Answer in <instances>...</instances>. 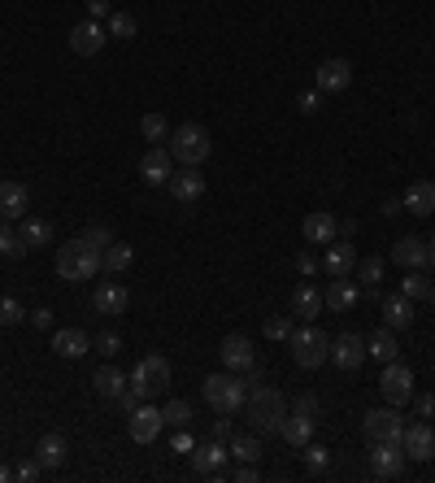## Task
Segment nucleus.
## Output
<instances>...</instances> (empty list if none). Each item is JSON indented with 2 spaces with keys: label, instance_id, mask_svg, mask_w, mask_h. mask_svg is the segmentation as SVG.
Masks as SVG:
<instances>
[{
  "label": "nucleus",
  "instance_id": "obj_1",
  "mask_svg": "<svg viewBox=\"0 0 435 483\" xmlns=\"http://www.w3.org/2000/svg\"><path fill=\"white\" fill-rule=\"evenodd\" d=\"M244 410H248V423L257 435H274V431L283 427V418H287V401H283V392L279 387H253L248 392V401H244Z\"/></svg>",
  "mask_w": 435,
  "mask_h": 483
},
{
  "label": "nucleus",
  "instance_id": "obj_2",
  "mask_svg": "<svg viewBox=\"0 0 435 483\" xmlns=\"http://www.w3.org/2000/svg\"><path fill=\"white\" fill-rule=\"evenodd\" d=\"M165 149H170L174 165H201V161H210V153H214V140H210V131L201 122H183V126L170 131Z\"/></svg>",
  "mask_w": 435,
  "mask_h": 483
},
{
  "label": "nucleus",
  "instance_id": "obj_3",
  "mask_svg": "<svg viewBox=\"0 0 435 483\" xmlns=\"http://www.w3.org/2000/svg\"><path fill=\"white\" fill-rule=\"evenodd\" d=\"M287 349H292V362H296L301 371H318L326 357H331V335L318 331L314 322H305V326H292Z\"/></svg>",
  "mask_w": 435,
  "mask_h": 483
},
{
  "label": "nucleus",
  "instance_id": "obj_4",
  "mask_svg": "<svg viewBox=\"0 0 435 483\" xmlns=\"http://www.w3.org/2000/svg\"><path fill=\"white\" fill-rule=\"evenodd\" d=\"M205 401L214 405V414H240L244 401H248V383L235 375V371H222V375H210L201 383Z\"/></svg>",
  "mask_w": 435,
  "mask_h": 483
},
{
  "label": "nucleus",
  "instance_id": "obj_5",
  "mask_svg": "<svg viewBox=\"0 0 435 483\" xmlns=\"http://www.w3.org/2000/svg\"><path fill=\"white\" fill-rule=\"evenodd\" d=\"M170 379H174V371H170V362H165L162 353H144V357L135 362V371H131V387H135L144 401H153V396H165V392H170Z\"/></svg>",
  "mask_w": 435,
  "mask_h": 483
},
{
  "label": "nucleus",
  "instance_id": "obj_6",
  "mask_svg": "<svg viewBox=\"0 0 435 483\" xmlns=\"http://www.w3.org/2000/svg\"><path fill=\"white\" fill-rule=\"evenodd\" d=\"M96 270H101V253H96V249H88L83 240H74V244H61V249H57V274H61L65 283L96 279Z\"/></svg>",
  "mask_w": 435,
  "mask_h": 483
},
{
  "label": "nucleus",
  "instance_id": "obj_7",
  "mask_svg": "<svg viewBox=\"0 0 435 483\" xmlns=\"http://www.w3.org/2000/svg\"><path fill=\"white\" fill-rule=\"evenodd\" d=\"M379 392H383L387 405H405V401H414V371H409L405 362H383Z\"/></svg>",
  "mask_w": 435,
  "mask_h": 483
},
{
  "label": "nucleus",
  "instance_id": "obj_8",
  "mask_svg": "<svg viewBox=\"0 0 435 483\" xmlns=\"http://www.w3.org/2000/svg\"><path fill=\"white\" fill-rule=\"evenodd\" d=\"M362 431H366V440H392V444H401V435H405L401 405H383V410H370V414L362 418Z\"/></svg>",
  "mask_w": 435,
  "mask_h": 483
},
{
  "label": "nucleus",
  "instance_id": "obj_9",
  "mask_svg": "<svg viewBox=\"0 0 435 483\" xmlns=\"http://www.w3.org/2000/svg\"><path fill=\"white\" fill-rule=\"evenodd\" d=\"M401 448H405V457H409V462H431V457H435V431H431V418H414V423H405Z\"/></svg>",
  "mask_w": 435,
  "mask_h": 483
},
{
  "label": "nucleus",
  "instance_id": "obj_10",
  "mask_svg": "<svg viewBox=\"0 0 435 483\" xmlns=\"http://www.w3.org/2000/svg\"><path fill=\"white\" fill-rule=\"evenodd\" d=\"M405 448L401 444H392V440H370V471L379 475V479H401L405 475Z\"/></svg>",
  "mask_w": 435,
  "mask_h": 483
},
{
  "label": "nucleus",
  "instance_id": "obj_11",
  "mask_svg": "<svg viewBox=\"0 0 435 483\" xmlns=\"http://www.w3.org/2000/svg\"><path fill=\"white\" fill-rule=\"evenodd\" d=\"M165 188H170V196H174L179 205H196V201L205 196V174H201L196 165H179Z\"/></svg>",
  "mask_w": 435,
  "mask_h": 483
},
{
  "label": "nucleus",
  "instance_id": "obj_12",
  "mask_svg": "<svg viewBox=\"0 0 435 483\" xmlns=\"http://www.w3.org/2000/svg\"><path fill=\"white\" fill-rule=\"evenodd\" d=\"M218 357H222V366L235 371V375H244V371L257 366V353H253V340H248V335H226V340L218 344Z\"/></svg>",
  "mask_w": 435,
  "mask_h": 483
},
{
  "label": "nucleus",
  "instance_id": "obj_13",
  "mask_svg": "<svg viewBox=\"0 0 435 483\" xmlns=\"http://www.w3.org/2000/svg\"><path fill=\"white\" fill-rule=\"evenodd\" d=\"M331 362H335L340 371H357V366L366 362V340H362L357 331L335 335V340H331Z\"/></svg>",
  "mask_w": 435,
  "mask_h": 483
},
{
  "label": "nucleus",
  "instance_id": "obj_14",
  "mask_svg": "<svg viewBox=\"0 0 435 483\" xmlns=\"http://www.w3.org/2000/svg\"><path fill=\"white\" fill-rule=\"evenodd\" d=\"M162 431H165V418L157 405H144V401H140V405L131 410V440H135V444H153Z\"/></svg>",
  "mask_w": 435,
  "mask_h": 483
},
{
  "label": "nucleus",
  "instance_id": "obj_15",
  "mask_svg": "<svg viewBox=\"0 0 435 483\" xmlns=\"http://www.w3.org/2000/svg\"><path fill=\"white\" fill-rule=\"evenodd\" d=\"M105 40H109V31H105V22H96V18H83V22L70 31V49L79 57H96L105 49Z\"/></svg>",
  "mask_w": 435,
  "mask_h": 483
},
{
  "label": "nucleus",
  "instance_id": "obj_16",
  "mask_svg": "<svg viewBox=\"0 0 435 483\" xmlns=\"http://www.w3.org/2000/svg\"><path fill=\"white\" fill-rule=\"evenodd\" d=\"M353 88V61L348 57H326L318 65V92H348Z\"/></svg>",
  "mask_w": 435,
  "mask_h": 483
},
{
  "label": "nucleus",
  "instance_id": "obj_17",
  "mask_svg": "<svg viewBox=\"0 0 435 483\" xmlns=\"http://www.w3.org/2000/svg\"><path fill=\"white\" fill-rule=\"evenodd\" d=\"M53 353H57V357L79 362V357H88V353H92V335H88V331H79V326H57V331H53Z\"/></svg>",
  "mask_w": 435,
  "mask_h": 483
},
{
  "label": "nucleus",
  "instance_id": "obj_18",
  "mask_svg": "<svg viewBox=\"0 0 435 483\" xmlns=\"http://www.w3.org/2000/svg\"><path fill=\"white\" fill-rule=\"evenodd\" d=\"M65 457H70V440H65L61 431H44V435H40V448H35L40 471H61Z\"/></svg>",
  "mask_w": 435,
  "mask_h": 483
},
{
  "label": "nucleus",
  "instance_id": "obj_19",
  "mask_svg": "<svg viewBox=\"0 0 435 483\" xmlns=\"http://www.w3.org/2000/svg\"><path fill=\"white\" fill-rule=\"evenodd\" d=\"M353 266H357V253H353V244L348 240H331L323 253V270L331 279H353Z\"/></svg>",
  "mask_w": 435,
  "mask_h": 483
},
{
  "label": "nucleus",
  "instance_id": "obj_20",
  "mask_svg": "<svg viewBox=\"0 0 435 483\" xmlns=\"http://www.w3.org/2000/svg\"><path fill=\"white\" fill-rule=\"evenodd\" d=\"M226 448H222V440L214 444H201V448H192V466H196V475H214V479H226Z\"/></svg>",
  "mask_w": 435,
  "mask_h": 483
},
{
  "label": "nucleus",
  "instance_id": "obj_21",
  "mask_svg": "<svg viewBox=\"0 0 435 483\" xmlns=\"http://www.w3.org/2000/svg\"><path fill=\"white\" fill-rule=\"evenodd\" d=\"M140 174H144V183H153V188L170 183V174H174V157H170V149L153 144V149L144 153V161H140Z\"/></svg>",
  "mask_w": 435,
  "mask_h": 483
},
{
  "label": "nucleus",
  "instance_id": "obj_22",
  "mask_svg": "<svg viewBox=\"0 0 435 483\" xmlns=\"http://www.w3.org/2000/svg\"><path fill=\"white\" fill-rule=\"evenodd\" d=\"M301 235H305V244H331V240H340V222L326 210H314L301 222Z\"/></svg>",
  "mask_w": 435,
  "mask_h": 483
},
{
  "label": "nucleus",
  "instance_id": "obj_23",
  "mask_svg": "<svg viewBox=\"0 0 435 483\" xmlns=\"http://www.w3.org/2000/svg\"><path fill=\"white\" fill-rule=\"evenodd\" d=\"M126 288L122 283H101L96 292H92V310L96 314H105V318H118V314H126Z\"/></svg>",
  "mask_w": 435,
  "mask_h": 483
},
{
  "label": "nucleus",
  "instance_id": "obj_24",
  "mask_svg": "<svg viewBox=\"0 0 435 483\" xmlns=\"http://www.w3.org/2000/svg\"><path fill=\"white\" fill-rule=\"evenodd\" d=\"M392 262L405 270H423L427 266V240H418V235H401L396 244H392Z\"/></svg>",
  "mask_w": 435,
  "mask_h": 483
},
{
  "label": "nucleus",
  "instance_id": "obj_25",
  "mask_svg": "<svg viewBox=\"0 0 435 483\" xmlns=\"http://www.w3.org/2000/svg\"><path fill=\"white\" fill-rule=\"evenodd\" d=\"M401 205H405L414 218H431L435 214V183H431V179H414Z\"/></svg>",
  "mask_w": 435,
  "mask_h": 483
},
{
  "label": "nucleus",
  "instance_id": "obj_26",
  "mask_svg": "<svg viewBox=\"0 0 435 483\" xmlns=\"http://www.w3.org/2000/svg\"><path fill=\"white\" fill-rule=\"evenodd\" d=\"M357 283L353 279H331V288L323 292V305L331 310V314H344V310H353L357 305Z\"/></svg>",
  "mask_w": 435,
  "mask_h": 483
},
{
  "label": "nucleus",
  "instance_id": "obj_27",
  "mask_svg": "<svg viewBox=\"0 0 435 483\" xmlns=\"http://www.w3.org/2000/svg\"><path fill=\"white\" fill-rule=\"evenodd\" d=\"M383 326H392V331H405V326H414V301L409 296H383Z\"/></svg>",
  "mask_w": 435,
  "mask_h": 483
},
{
  "label": "nucleus",
  "instance_id": "obj_28",
  "mask_svg": "<svg viewBox=\"0 0 435 483\" xmlns=\"http://www.w3.org/2000/svg\"><path fill=\"white\" fill-rule=\"evenodd\" d=\"M279 435H283V440H287L292 448H305V444L314 440V418H309V414H296V410H292V414L283 418Z\"/></svg>",
  "mask_w": 435,
  "mask_h": 483
},
{
  "label": "nucleus",
  "instance_id": "obj_29",
  "mask_svg": "<svg viewBox=\"0 0 435 483\" xmlns=\"http://www.w3.org/2000/svg\"><path fill=\"white\" fill-rule=\"evenodd\" d=\"M27 201H31V192H27L22 183H13V179L0 183V218H9V222L22 218L27 214Z\"/></svg>",
  "mask_w": 435,
  "mask_h": 483
},
{
  "label": "nucleus",
  "instance_id": "obj_30",
  "mask_svg": "<svg viewBox=\"0 0 435 483\" xmlns=\"http://www.w3.org/2000/svg\"><path fill=\"white\" fill-rule=\"evenodd\" d=\"M292 314L305 322H314L318 314H323V292L318 288H309V283H301L296 292H292Z\"/></svg>",
  "mask_w": 435,
  "mask_h": 483
},
{
  "label": "nucleus",
  "instance_id": "obj_31",
  "mask_svg": "<svg viewBox=\"0 0 435 483\" xmlns=\"http://www.w3.org/2000/svg\"><path fill=\"white\" fill-rule=\"evenodd\" d=\"M126 383H131V379L122 375L118 366H101V371L92 375V387H96V396H105V401H118V396L126 392Z\"/></svg>",
  "mask_w": 435,
  "mask_h": 483
},
{
  "label": "nucleus",
  "instance_id": "obj_32",
  "mask_svg": "<svg viewBox=\"0 0 435 483\" xmlns=\"http://www.w3.org/2000/svg\"><path fill=\"white\" fill-rule=\"evenodd\" d=\"M396 353H401V344H396L392 326H379V331L366 340V357H375V362H396Z\"/></svg>",
  "mask_w": 435,
  "mask_h": 483
},
{
  "label": "nucleus",
  "instance_id": "obj_33",
  "mask_svg": "<svg viewBox=\"0 0 435 483\" xmlns=\"http://www.w3.org/2000/svg\"><path fill=\"white\" fill-rule=\"evenodd\" d=\"M22 244H27V249H44V244H53V222H44V218H27V222H22Z\"/></svg>",
  "mask_w": 435,
  "mask_h": 483
},
{
  "label": "nucleus",
  "instance_id": "obj_34",
  "mask_svg": "<svg viewBox=\"0 0 435 483\" xmlns=\"http://www.w3.org/2000/svg\"><path fill=\"white\" fill-rule=\"evenodd\" d=\"M131 262H135V253H131V244H122V240H113L105 253H101V270H109V274H122Z\"/></svg>",
  "mask_w": 435,
  "mask_h": 483
},
{
  "label": "nucleus",
  "instance_id": "obj_35",
  "mask_svg": "<svg viewBox=\"0 0 435 483\" xmlns=\"http://www.w3.org/2000/svg\"><path fill=\"white\" fill-rule=\"evenodd\" d=\"M353 274L370 288V296H379V283H383V257H362L357 266H353Z\"/></svg>",
  "mask_w": 435,
  "mask_h": 483
},
{
  "label": "nucleus",
  "instance_id": "obj_36",
  "mask_svg": "<svg viewBox=\"0 0 435 483\" xmlns=\"http://www.w3.org/2000/svg\"><path fill=\"white\" fill-rule=\"evenodd\" d=\"M105 31L113 40H135V35H140V22H135L131 13H118V9H113L105 18Z\"/></svg>",
  "mask_w": 435,
  "mask_h": 483
},
{
  "label": "nucleus",
  "instance_id": "obj_37",
  "mask_svg": "<svg viewBox=\"0 0 435 483\" xmlns=\"http://www.w3.org/2000/svg\"><path fill=\"white\" fill-rule=\"evenodd\" d=\"M22 253H31L22 244V231H13L9 218H0V257H22Z\"/></svg>",
  "mask_w": 435,
  "mask_h": 483
},
{
  "label": "nucleus",
  "instance_id": "obj_38",
  "mask_svg": "<svg viewBox=\"0 0 435 483\" xmlns=\"http://www.w3.org/2000/svg\"><path fill=\"white\" fill-rule=\"evenodd\" d=\"M231 457L257 462V457H262V435H231Z\"/></svg>",
  "mask_w": 435,
  "mask_h": 483
},
{
  "label": "nucleus",
  "instance_id": "obj_39",
  "mask_svg": "<svg viewBox=\"0 0 435 483\" xmlns=\"http://www.w3.org/2000/svg\"><path fill=\"white\" fill-rule=\"evenodd\" d=\"M140 135H144L149 144H162V140H170V126H165L162 113H144V118H140Z\"/></svg>",
  "mask_w": 435,
  "mask_h": 483
},
{
  "label": "nucleus",
  "instance_id": "obj_40",
  "mask_svg": "<svg viewBox=\"0 0 435 483\" xmlns=\"http://www.w3.org/2000/svg\"><path fill=\"white\" fill-rule=\"evenodd\" d=\"M427 292H431V283L423 279V270H409V274L401 279V296H409V301H427Z\"/></svg>",
  "mask_w": 435,
  "mask_h": 483
},
{
  "label": "nucleus",
  "instance_id": "obj_41",
  "mask_svg": "<svg viewBox=\"0 0 435 483\" xmlns=\"http://www.w3.org/2000/svg\"><path fill=\"white\" fill-rule=\"evenodd\" d=\"M162 418H165V427H187L192 423V405L187 401H165Z\"/></svg>",
  "mask_w": 435,
  "mask_h": 483
},
{
  "label": "nucleus",
  "instance_id": "obj_42",
  "mask_svg": "<svg viewBox=\"0 0 435 483\" xmlns=\"http://www.w3.org/2000/svg\"><path fill=\"white\" fill-rule=\"evenodd\" d=\"M79 240H83L88 249H96V253H105L109 244H113V231H109V226H88V231H83Z\"/></svg>",
  "mask_w": 435,
  "mask_h": 483
},
{
  "label": "nucleus",
  "instance_id": "obj_43",
  "mask_svg": "<svg viewBox=\"0 0 435 483\" xmlns=\"http://www.w3.org/2000/svg\"><path fill=\"white\" fill-rule=\"evenodd\" d=\"M292 326H296V322L287 318V314H274V318H266L262 331H266V340H287V335H292Z\"/></svg>",
  "mask_w": 435,
  "mask_h": 483
},
{
  "label": "nucleus",
  "instance_id": "obj_44",
  "mask_svg": "<svg viewBox=\"0 0 435 483\" xmlns=\"http://www.w3.org/2000/svg\"><path fill=\"white\" fill-rule=\"evenodd\" d=\"M13 322H22V305L13 296H0V326H13Z\"/></svg>",
  "mask_w": 435,
  "mask_h": 483
},
{
  "label": "nucleus",
  "instance_id": "obj_45",
  "mask_svg": "<svg viewBox=\"0 0 435 483\" xmlns=\"http://www.w3.org/2000/svg\"><path fill=\"white\" fill-rule=\"evenodd\" d=\"M305 462H309V471H326L331 453H326L323 444H305Z\"/></svg>",
  "mask_w": 435,
  "mask_h": 483
},
{
  "label": "nucleus",
  "instance_id": "obj_46",
  "mask_svg": "<svg viewBox=\"0 0 435 483\" xmlns=\"http://www.w3.org/2000/svg\"><path fill=\"white\" fill-rule=\"evenodd\" d=\"M170 448H174V453H192V448H196L192 431H187V427H179V431H174V440H170Z\"/></svg>",
  "mask_w": 435,
  "mask_h": 483
},
{
  "label": "nucleus",
  "instance_id": "obj_47",
  "mask_svg": "<svg viewBox=\"0 0 435 483\" xmlns=\"http://www.w3.org/2000/svg\"><path fill=\"white\" fill-rule=\"evenodd\" d=\"M140 401H144V396H140V392H135V387H131V383H126V392H122V396H118V401H113V405H118V410H122V414H131V410H135V405H140Z\"/></svg>",
  "mask_w": 435,
  "mask_h": 483
},
{
  "label": "nucleus",
  "instance_id": "obj_48",
  "mask_svg": "<svg viewBox=\"0 0 435 483\" xmlns=\"http://www.w3.org/2000/svg\"><path fill=\"white\" fill-rule=\"evenodd\" d=\"M96 349H101L105 357H118V349H122V340H118V331H105V335L96 340Z\"/></svg>",
  "mask_w": 435,
  "mask_h": 483
},
{
  "label": "nucleus",
  "instance_id": "obj_49",
  "mask_svg": "<svg viewBox=\"0 0 435 483\" xmlns=\"http://www.w3.org/2000/svg\"><path fill=\"white\" fill-rule=\"evenodd\" d=\"M318 266H323V262H318L309 249H305V253H296V270H301V274H318Z\"/></svg>",
  "mask_w": 435,
  "mask_h": 483
},
{
  "label": "nucleus",
  "instance_id": "obj_50",
  "mask_svg": "<svg viewBox=\"0 0 435 483\" xmlns=\"http://www.w3.org/2000/svg\"><path fill=\"white\" fill-rule=\"evenodd\" d=\"M226 479H235V483H257V462H244L235 475H226Z\"/></svg>",
  "mask_w": 435,
  "mask_h": 483
},
{
  "label": "nucleus",
  "instance_id": "obj_51",
  "mask_svg": "<svg viewBox=\"0 0 435 483\" xmlns=\"http://www.w3.org/2000/svg\"><path fill=\"white\" fill-rule=\"evenodd\" d=\"M13 479L35 483V479H40V462H27V466H18V471H13Z\"/></svg>",
  "mask_w": 435,
  "mask_h": 483
},
{
  "label": "nucleus",
  "instance_id": "obj_52",
  "mask_svg": "<svg viewBox=\"0 0 435 483\" xmlns=\"http://www.w3.org/2000/svg\"><path fill=\"white\" fill-rule=\"evenodd\" d=\"M88 13H92L96 22H105L109 13H113V4H109V0H88Z\"/></svg>",
  "mask_w": 435,
  "mask_h": 483
},
{
  "label": "nucleus",
  "instance_id": "obj_53",
  "mask_svg": "<svg viewBox=\"0 0 435 483\" xmlns=\"http://www.w3.org/2000/svg\"><path fill=\"white\" fill-rule=\"evenodd\" d=\"M292 410H296V414H309V418H318V396H301Z\"/></svg>",
  "mask_w": 435,
  "mask_h": 483
},
{
  "label": "nucleus",
  "instance_id": "obj_54",
  "mask_svg": "<svg viewBox=\"0 0 435 483\" xmlns=\"http://www.w3.org/2000/svg\"><path fill=\"white\" fill-rule=\"evenodd\" d=\"M214 440H231V414H218L214 418Z\"/></svg>",
  "mask_w": 435,
  "mask_h": 483
},
{
  "label": "nucleus",
  "instance_id": "obj_55",
  "mask_svg": "<svg viewBox=\"0 0 435 483\" xmlns=\"http://www.w3.org/2000/svg\"><path fill=\"white\" fill-rule=\"evenodd\" d=\"M296 105H301V113H318V92H301Z\"/></svg>",
  "mask_w": 435,
  "mask_h": 483
},
{
  "label": "nucleus",
  "instance_id": "obj_56",
  "mask_svg": "<svg viewBox=\"0 0 435 483\" xmlns=\"http://www.w3.org/2000/svg\"><path fill=\"white\" fill-rule=\"evenodd\" d=\"M414 410H418V418H431V414H435V396H414Z\"/></svg>",
  "mask_w": 435,
  "mask_h": 483
},
{
  "label": "nucleus",
  "instance_id": "obj_57",
  "mask_svg": "<svg viewBox=\"0 0 435 483\" xmlns=\"http://www.w3.org/2000/svg\"><path fill=\"white\" fill-rule=\"evenodd\" d=\"M31 326L49 331V326H53V310H35V314H31Z\"/></svg>",
  "mask_w": 435,
  "mask_h": 483
},
{
  "label": "nucleus",
  "instance_id": "obj_58",
  "mask_svg": "<svg viewBox=\"0 0 435 483\" xmlns=\"http://www.w3.org/2000/svg\"><path fill=\"white\" fill-rule=\"evenodd\" d=\"M353 235H357V222L344 218V222H340V240H353Z\"/></svg>",
  "mask_w": 435,
  "mask_h": 483
},
{
  "label": "nucleus",
  "instance_id": "obj_59",
  "mask_svg": "<svg viewBox=\"0 0 435 483\" xmlns=\"http://www.w3.org/2000/svg\"><path fill=\"white\" fill-rule=\"evenodd\" d=\"M401 210H405V205H401V201L392 196V201H383V210H379V214H383V218H392V214H401Z\"/></svg>",
  "mask_w": 435,
  "mask_h": 483
},
{
  "label": "nucleus",
  "instance_id": "obj_60",
  "mask_svg": "<svg viewBox=\"0 0 435 483\" xmlns=\"http://www.w3.org/2000/svg\"><path fill=\"white\" fill-rule=\"evenodd\" d=\"M427 266L435 270V235H431V240H427Z\"/></svg>",
  "mask_w": 435,
  "mask_h": 483
},
{
  "label": "nucleus",
  "instance_id": "obj_61",
  "mask_svg": "<svg viewBox=\"0 0 435 483\" xmlns=\"http://www.w3.org/2000/svg\"><path fill=\"white\" fill-rule=\"evenodd\" d=\"M0 483H9V466H0Z\"/></svg>",
  "mask_w": 435,
  "mask_h": 483
},
{
  "label": "nucleus",
  "instance_id": "obj_62",
  "mask_svg": "<svg viewBox=\"0 0 435 483\" xmlns=\"http://www.w3.org/2000/svg\"><path fill=\"white\" fill-rule=\"evenodd\" d=\"M427 301H431V310H435V283H431V292H427Z\"/></svg>",
  "mask_w": 435,
  "mask_h": 483
}]
</instances>
